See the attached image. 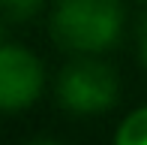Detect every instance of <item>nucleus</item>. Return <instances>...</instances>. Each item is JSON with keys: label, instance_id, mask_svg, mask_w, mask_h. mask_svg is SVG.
Segmentation results:
<instances>
[{"label": "nucleus", "instance_id": "f257e3e1", "mask_svg": "<svg viewBox=\"0 0 147 145\" xmlns=\"http://www.w3.org/2000/svg\"><path fill=\"white\" fill-rule=\"evenodd\" d=\"M120 21L117 0H66L54 15V39L63 49L99 51L117 39Z\"/></svg>", "mask_w": 147, "mask_h": 145}, {"label": "nucleus", "instance_id": "f03ea898", "mask_svg": "<svg viewBox=\"0 0 147 145\" xmlns=\"http://www.w3.org/2000/svg\"><path fill=\"white\" fill-rule=\"evenodd\" d=\"M57 94L60 103L72 112H102L117 100V79L105 64L78 61L63 70Z\"/></svg>", "mask_w": 147, "mask_h": 145}, {"label": "nucleus", "instance_id": "7ed1b4c3", "mask_svg": "<svg viewBox=\"0 0 147 145\" xmlns=\"http://www.w3.org/2000/svg\"><path fill=\"white\" fill-rule=\"evenodd\" d=\"M42 91V67L30 51L18 45L0 49V103L6 112L24 109Z\"/></svg>", "mask_w": 147, "mask_h": 145}, {"label": "nucleus", "instance_id": "20e7f679", "mask_svg": "<svg viewBox=\"0 0 147 145\" xmlns=\"http://www.w3.org/2000/svg\"><path fill=\"white\" fill-rule=\"evenodd\" d=\"M114 145H147V109H138L120 124Z\"/></svg>", "mask_w": 147, "mask_h": 145}, {"label": "nucleus", "instance_id": "39448f33", "mask_svg": "<svg viewBox=\"0 0 147 145\" xmlns=\"http://www.w3.org/2000/svg\"><path fill=\"white\" fill-rule=\"evenodd\" d=\"M6 3H9V6H30L33 0H6Z\"/></svg>", "mask_w": 147, "mask_h": 145}, {"label": "nucleus", "instance_id": "423d86ee", "mask_svg": "<svg viewBox=\"0 0 147 145\" xmlns=\"http://www.w3.org/2000/svg\"><path fill=\"white\" fill-rule=\"evenodd\" d=\"M141 57L147 61V30H144V39H141Z\"/></svg>", "mask_w": 147, "mask_h": 145}, {"label": "nucleus", "instance_id": "0eeeda50", "mask_svg": "<svg viewBox=\"0 0 147 145\" xmlns=\"http://www.w3.org/2000/svg\"><path fill=\"white\" fill-rule=\"evenodd\" d=\"M33 145H57V142H33Z\"/></svg>", "mask_w": 147, "mask_h": 145}]
</instances>
